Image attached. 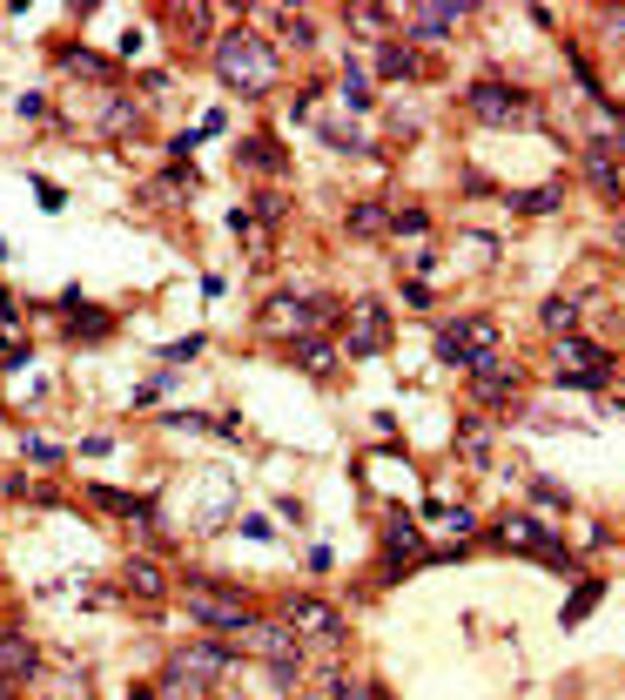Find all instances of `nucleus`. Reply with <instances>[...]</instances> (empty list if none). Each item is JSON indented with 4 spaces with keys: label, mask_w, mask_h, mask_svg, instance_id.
Here are the masks:
<instances>
[{
    "label": "nucleus",
    "mask_w": 625,
    "mask_h": 700,
    "mask_svg": "<svg viewBox=\"0 0 625 700\" xmlns=\"http://www.w3.org/2000/svg\"><path fill=\"white\" fill-rule=\"evenodd\" d=\"M209 68L236 87V95H270V87L283 81V61H277V48L262 41L256 28H229V34H216V48H209Z\"/></svg>",
    "instance_id": "obj_1"
},
{
    "label": "nucleus",
    "mask_w": 625,
    "mask_h": 700,
    "mask_svg": "<svg viewBox=\"0 0 625 700\" xmlns=\"http://www.w3.org/2000/svg\"><path fill=\"white\" fill-rule=\"evenodd\" d=\"M236 667V653L222 647V640H202V647H183V653H168L162 660V680H155V693L162 700H202L222 673Z\"/></svg>",
    "instance_id": "obj_2"
},
{
    "label": "nucleus",
    "mask_w": 625,
    "mask_h": 700,
    "mask_svg": "<svg viewBox=\"0 0 625 700\" xmlns=\"http://www.w3.org/2000/svg\"><path fill=\"white\" fill-rule=\"evenodd\" d=\"M336 317V303L330 297H310V290H270L256 303V323L270 330V337H283V343H296V337H323V323Z\"/></svg>",
    "instance_id": "obj_3"
},
{
    "label": "nucleus",
    "mask_w": 625,
    "mask_h": 700,
    "mask_svg": "<svg viewBox=\"0 0 625 700\" xmlns=\"http://www.w3.org/2000/svg\"><path fill=\"white\" fill-rule=\"evenodd\" d=\"M465 109H471V122H485V128H524V122H539V102H531L524 87L498 81V74H485V81L465 87Z\"/></svg>",
    "instance_id": "obj_4"
},
{
    "label": "nucleus",
    "mask_w": 625,
    "mask_h": 700,
    "mask_svg": "<svg viewBox=\"0 0 625 700\" xmlns=\"http://www.w3.org/2000/svg\"><path fill=\"white\" fill-rule=\"evenodd\" d=\"M491 350H498V323L491 317H451V323L437 330V358L458 364V371H478Z\"/></svg>",
    "instance_id": "obj_5"
},
{
    "label": "nucleus",
    "mask_w": 625,
    "mask_h": 700,
    "mask_svg": "<svg viewBox=\"0 0 625 700\" xmlns=\"http://www.w3.org/2000/svg\"><path fill=\"white\" fill-rule=\"evenodd\" d=\"M189 612H196L202 627H216V634H249V627L262 620L256 599H249V593H236V586H196Z\"/></svg>",
    "instance_id": "obj_6"
},
{
    "label": "nucleus",
    "mask_w": 625,
    "mask_h": 700,
    "mask_svg": "<svg viewBox=\"0 0 625 700\" xmlns=\"http://www.w3.org/2000/svg\"><path fill=\"white\" fill-rule=\"evenodd\" d=\"M491 539H504L511 553H539L545 566L572 573V553H565V546H559L552 533H545V525H539V518H518V512H511V518H498V525H491Z\"/></svg>",
    "instance_id": "obj_7"
},
{
    "label": "nucleus",
    "mask_w": 625,
    "mask_h": 700,
    "mask_svg": "<svg viewBox=\"0 0 625 700\" xmlns=\"http://www.w3.org/2000/svg\"><path fill=\"white\" fill-rule=\"evenodd\" d=\"M249 647H256V660H270V673H277L283 687H296V680H303V660H310V653H303V640H296V634L262 627V620H256V627H249Z\"/></svg>",
    "instance_id": "obj_8"
},
{
    "label": "nucleus",
    "mask_w": 625,
    "mask_h": 700,
    "mask_svg": "<svg viewBox=\"0 0 625 700\" xmlns=\"http://www.w3.org/2000/svg\"><path fill=\"white\" fill-rule=\"evenodd\" d=\"M559 371H565L572 391H598L612 378V350H598L585 337H559Z\"/></svg>",
    "instance_id": "obj_9"
},
{
    "label": "nucleus",
    "mask_w": 625,
    "mask_h": 700,
    "mask_svg": "<svg viewBox=\"0 0 625 700\" xmlns=\"http://www.w3.org/2000/svg\"><path fill=\"white\" fill-rule=\"evenodd\" d=\"M283 620H290L296 634H310V640H330V647L343 640V612H336L330 599H316V593H290V599H283Z\"/></svg>",
    "instance_id": "obj_10"
},
{
    "label": "nucleus",
    "mask_w": 625,
    "mask_h": 700,
    "mask_svg": "<svg viewBox=\"0 0 625 700\" xmlns=\"http://www.w3.org/2000/svg\"><path fill=\"white\" fill-rule=\"evenodd\" d=\"M34 680H41V647L21 634H0V693L34 687Z\"/></svg>",
    "instance_id": "obj_11"
},
{
    "label": "nucleus",
    "mask_w": 625,
    "mask_h": 700,
    "mask_svg": "<svg viewBox=\"0 0 625 700\" xmlns=\"http://www.w3.org/2000/svg\"><path fill=\"white\" fill-rule=\"evenodd\" d=\"M465 21H471V0H430V8H417L410 34L417 41H444V34H458Z\"/></svg>",
    "instance_id": "obj_12"
},
{
    "label": "nucleus",
    "mask_w": 625,
    "mask_h": 700,
    "mask_svg": "<svg viewBox=\"0 0 625 700\" xmlns=\"http://www.w3.org/2000/svg\"><path fill=\"white\" fill-rule=\"evenodd\" d=\"M343 350H350V358H377V350H390V317L364 303V310L350 317V337H343Z\"/></svg>",
    "instance_id": "obj_13"
},
{
    "label": "nucleus",
    "mask_w": 625,
    "mask_h": 700,
    "mask_svg": "<svg viewBox=\"0 0 625 700\" xmlns=\"http://www.w3.org/2000/svg\"><path fill=\"white\" fill-rule=\"evenodd\" d=\"M410 559H417V525L397 512V518H390V533H384V579H397Z\"/></svg>",
    "instance_id": "obj_14"
},
{
    "label": "nucleus",
    "mask_w": 625,
    "mask_h": 700,
    "mask_svg": "<svg viewBox=\"0 0 625 700\" xmlns=\"http://www.w3.org/2000/svg\"><path fill=\"white\" fill-rule=\"evenodd\" d=\"M471 391H478V404H511V398H518V371H504V364L485 358V364L471 371Z\"/></svg>",
    "instance_id": "obj_15"
},
{
    "label": "nucleus",
    "mask_w": 625,
    "mask_h": 700,
    "mask_svg": "<svg viewBox=\"0 0 625 700\" xmlns=\"http://www.w3.org/2000/svg\"><path fill=\"white\" fill-rule=\"evenodd\" d=\"M87 498H95L102 512H115V518H155V498L122 492V485H87Z\"/></svg>",
    "instance_id": "obj_16"
},
{
    "label": "nucleus",
    "mask_w": 625,
    "mask_h": 700,
    "mask_svg": "<svg viewBox=\"0 0 625 700\" xmlns=\"http://www.w3.org/2000/svg\"><path fill=\"white\" fill-rule=\"evenodd\" d=\"M290 358H296L303 371L323 378V371H336V343H330V337H296V343H290Z\"/></svg>",
    "instance_id": "obj_17"
},
{
    "label": "nucleus",
    "mask_w": 625,
    "mask_h": 700,
    "mask_svg": "<svg viewBox=\"0 0 625 700\" xmlns=\"http://www.w3.org/2000/svg\"><path fill=\"white\" fill-rule=\"evenodd\" d=\"M316 122V135L330 142V148H364V128H356L350 115H310Z\"/></svg>",
    "instance_id": "obj_18"
},
{
    "label": "nucleus",
    "mask_w": 625,
    "mask_h": 700,
    "mask_svg": "<svg viewBox=\"0 0 625 700\" xmlns=\"http://www.w3.org/2000/svg\"><path fill=\"white\" fill-rule=\"evenodd\" d=\"M343 102H350V115H371V74H364V61H343Z\"/></svg>",
    "instance_id": "obj_19"
},
{
    "label": "nucleus",
    "mask_w": 625,
    "mask_h": 700,
    "mask_svg": "<svg viewBox=\"0 0 625 700\" xmlns=\"http://www.w3.org/2000/svg\"><path fill=\"white\" fill-rule=\"evenodd\" d=\"M122 586H128V593H135V599H162V593H168V579H162V566H148V559H135V566H128V579H122Z\"/></svg>",
    "instance_id": "obj_20"
},
{
    "label": "nucleus",
    "mask_w": 625,
    "mask_h": 700,
    "mask_svg": "<svg viewBox=\"0 0 625 700\" xmlns=\"http://www.w3.org/2000/svg\"><path fill=\"white\" fill-rule=\"evenodd\" d=\"M67 310H74V323H67V337H81V343H87V337H108V323H115L108 310H102V317H95V310H81V297H67Z\"/></svg>",
    "instance_id": "obj_21"
},
{
    "label": "nucleus",
    "mask_w": 625,
    "mask_h": 700,
    "mask_svg": "<svg viewBox=\"0 0 625 700\" xmlns=\"http://www.w3.org/2000/svg\"><path fill=\"white\" fill-rule=\"evenodd\" d=\"M242 162L262 168V175H283V148H277V142H256V135H249V142H242Z\"/></svg>",
    "instance_id": "obj_22"
},
{
    "label": "nucleus",
    "mask_w": 625,
    "mask_h": 700,
    "mask_svg": "<svg viewBox=\"0 0 625 700\" xmlns=\"http://www.w3.org/2000/svg\"><path fill=\"white\" fill-rule=\"evenodd\" d=\"M377 74H384V81H404V74H417V54H410V48H397V41H390V48H384V54H377Z\"/></svg>",
    "instance_id": "obj_23"
},
{
    "label": "nucleus",
    "mask_w": 625,
    "mask_h": 700,
    "mask_svg": "<svg viewBox=\"0 0 625 700\" xmlns=\"http://www.w3.org/2000/svg\"><path fill=\"white\" fill-rule=\"evenodd\" d=\"M135 115H142V109H135L128 95H108V102H102V128H108V135H122V128H135Z\"/></svg>",
    "instance_id": "obj_24"
},
{
    "label": "nucleus",
    "mask_w": 625,
    "mask_h": 700,
    "mask_svg": "<svg viewBox=\"0 0 625 700\" xmlns=\"http://www.w3.org/2000/svg\"><path fill=\"white\" fill-rule=\"evenodd\" d=\"M350 229H356V236H384V229H390V216H384L377 203H356V209H350Z\"/></svg>",
    "instance_id": "obj_25"
},
{
    "label": "nucleus",
    "mask_w": 625,
    "mask_h": 700,
    "mask_svg": "<svg viewBox=\"0 0 625 700\" xmlns=\"http://www.w3.org/2000/svg\"><path fill=\"white\" fill-rule=\"evenodd\" d=\"M585 175H592V189H598L605 203H618V175H612V162H605V155H585Z\"/></svg>",
    "instance_id": "obj_26"
},
{
    "label": "nucleus",
    "mask_w": 625,
    "mask_h": 700,
    "mask_svg": "<svg viewBox=\"0 0 625 700\" xmlns=\"http://www.w3.org/2000/svg\"><path fill=\"white\" fill-rule=\"evenodd\" d=\"M539 317H545V330H552V337H572V317H579V310H572V297H552Z\"/></svg>",
    "instance_id": "obj_27"
},
{
    "label": "nucleus",
    "mask_w": 625,
    "mask_h": 700,
    "mask_svg": "<svg viewBox=\"0 0 625 700\" xmlns=\"http://www.w3.org/2000/svg\"><path fill=\"white\" fill-rule=\"evenodd\" d=\"M430 229V209H397L390 216V236H424Z\"/></svg>",
    "instance_id": "obj_28"
},
{
    "label": "nucleus",
    "mask_w": 625,
    "mask_h": 700,
    "mask_svg": "<svg viewBox=\"0 0 625 700\" xmlns=\"http://www.w3.org/2000/svg\"><path fill=\"white\" fill-rule=\"evenodd\" d=\"M350 28H356V34H384L390 14H384V8H350Z\"/></svg>",
    "instance_id": "obj_29"
},
{
    "label": "nucleus",
    "mask_w": 625,
    "mask_h": 700,
    "mask_svg": "<svg viewBox=\"0 0 625 700\" xmlns=\"http://www.w3.org/2000/svg\"><path fill=\"white\" fill-rule=\"evenodd\" d=\"M67 68H74V74H102V81H108V61H102V54H87V48H67Z\"/></svg>",
    "instance_id": "obj_30"
},
{
    "label": "nucleus",
    "mask_w": 625,
    "mask_h": 700,
    "mask_svg": "<svg viewBox=\"0 0 625 700\" xmlns=\"http://www.w3.org/2000/svg\"><path fill=\"white\" fill-rule=\"evenodd\" d=\"M531 498H539V505H565V485L559 478H531Z\"/></svg>",
    "instance_id": "obj_31"
},
{
    "label": "nucleus",
    "mask_w": 625,
    "mask_h": 700,
    "mask_svg": "<svg viewBox=\"0 0 625 700\" xmlns=\"http://www.w3.org/2000/svg\"><path fill=\"white\" fill-rule=\"evenodd\" d=\"M518 209H524V216H531V209H539V216H545V209H559V183H552V189H539V196H518Z\"/></svg>",
    "instance_id": "obj_32"
},
{
    "label": "nucleus",
    "mask_w": 625,
    "mask_h": 700,
    "mask_svg": "<svg viewBox=\"0 0 625 700\" xmlns=\"http://www.w3.org/2000/svg\"><path fill=\"white\" fill-rule=\"evenodd\" d=\"M592 599H598V579H585V586L572 593V606H565V620H579V612H592Z\"/></svg>",
    "instance_id": "obj_33"
},
{
    "label": "nucleus",
    "mask_w": 625,
    "mask_h": 700,
    "mask_svg": "<svg viewBox=\"0 0 625 700\" xmlns=\"http://www.w3.org/2000/svg\"><path fill=\"white\" fill-rule=\"evenodd\" d=\"M28 459H34V465H61V445H48V437H28Z\"/></svg>",
    "instance_id": "obj_34"
},
{
    "label": "nucleus",
    "mask_w": 625,
    "mask_h": 700,
    "mask_svg": "<svg viewBox=\"0 0 625 700\" xmlns=\"http://www.w3.org/2000/svg\"><path fill=\"white\" fill-rule=\"evenodd\" d=\"M168 384H175V378H148V384H142V391H135V404H155V398H162V391H168Z\"/></svg>",
    "instance_id": "obj_35"
},
{
    "label": "nucleus",
    "mask_w": 625,
    "mask_h": 700,
    "mask_svg": "<svg viewBox=\"0 0 625 700\" xmlns=\"http://www.w3.org/2000/svg\"><path fill=\"white\" fill-rule=\"evenodd\" d=\"M128 700H162V693H128Z\"/></svg>",
    "instance_id": "obj_36"
}]
</instances>
